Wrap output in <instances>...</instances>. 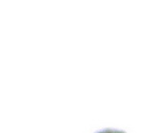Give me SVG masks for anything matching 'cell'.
Masks as SVG:
<instances>
[{
  "label": "cell",
  "instance_id": "obj_1",
  "mask_svg": "<svg viewBox=\"0 0 148 133\" xmlns=\"http://www.w3.org/2000/svg\"><path fill=\"white\" fill-rule=\"evenodd\" d=\"M99 133H123L122 131H117V130H103L100 131Z\"/></svg>",
  "mask_w": 148,
  "mask_h": 133
}]
</instances>
